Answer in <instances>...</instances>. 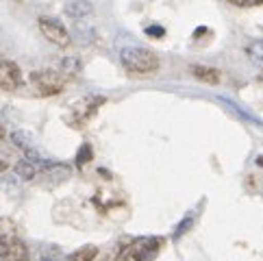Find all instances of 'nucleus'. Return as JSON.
Instances as JSON below:
<instances>
[{
  "mask_svg": "<svg viewBox=\"0 0 263 261\" xmlns=\"http://www.w3.org/2000/svg\"><path fill=\"white\" fill-rule=\"evenodd\" d=\"M120 57H122V63H124V68L128 72L153 74L159 70V57L153 50L142 48V46H126V48H122Z\"/></svg>",
  "mask_w": 263,
  "mask_h": 261,
  "instance_id": "nucleus-1",
  "label": "nucleus"
},
{
  "mask_svg": "<svg viewBox=\"0 0 263 261\" xmlns=\"http://www.w3.org/2000/svg\"><path fill=\"white\" fill-rule=\"evenodd\" d=\"M31 85L40 96H57L65 87V79L54 70H37L31 74Z\"/></svg>",
  "mask_w": 263,
  "mask_h": 261,
  "instance_id": "nucleus-2",
  "label": "nucleus"
},
{
  "mask_svg": "<svg viewBox=\"0 0 263 261\" xmlns=\"http://www.w3.org/2000/svg\"><path fill=\"white\" fill-rule=\"evenodd\" d=\"M40 31L42 35L46 37L48 42H52L54 46H59V48H65V46H70L72 42V37L68 33V29L59 22V20H54V17H40Z\"/></svg>",
  "mask_w": 263,
  "mask_h": 261,
  "instance_id": "nucleus-3",
  "label": "nucleus"
},
{
  "mask_svg": "<svg viewBox=\"0 0 263 261\" xmlns=\"http://www.w3.org/2000/svg\"><path fill=\"white\" fill-rule=\"evenodd\" d=\"M22 83V72L13 61H0V89L3 91H15Z\"/></svg>",
  "mask_w": 263,
  "mask_h": 261,
  "instance_id": "nucleus-4",
  "label": "nucleus"
},
{
  "mask_svg": "<svg viewBox=\"0 0 263 261\" xmlns=\"http://www.w3.org/2000/svg\"><path fill=\"white\" fill-rule=\"evenodd\" d=\"M17 239V227L11 218H0V257Z\"/></svg>",
  "mask_w": 263,
  "mask_h": 261,
  "instance_id": "nucleus-5",
  "label": "nucleus"
},
{
  "mask_svg": "<svg viewBox=\"0 0 263 261\" xmlns=\"http://www.w3.org/2000/svg\"><path fill=\"white\" fill-rule=\"evenodd\" d=\"M29 246L22 239H15L11 246L5 250V255L0 257V261H29Z\"/></svg>",
  "mask_w": 263,
  "mask_h": 261,
  "instance_id": "nucleus-6",
  "label": "nucleus"
},
{
  "mask_svg": "<svg viewBox=\"0 0 263 261\" xmlns=\"http://www.w3.org/2000/svg\"><path fill=\"white\" fill-rule=\"evenodd\" d=\"M65 13L74 20H81V17H87L93 13V7L87 3V0H74V3L65 5Z\"/></svg>",
  "mask_w": 263,
  "mask_h": 261,
  "instance_id": "nucleus-7",
  "label": "nucleus"
},
{
  "mask_svg": "<svg viewBox=\"0 0 263 261\" xmlns=\"http://www.w3.org/2000/svg\"><path fill=\"white\" fill-rule=\"evenodd\" d=\"M37 172H40V163H35L31 159H22V161L15 163V174L24 181H33L37 176Z\"/></svg>",
  "mask_w": 263,
  "mask_h": 261,
  "instance_id": "nucleus-8",
  "label": "nucleus"
},
{
  "mask_svg": "<svg viewBox=\"0 0 263 261\" xmlns=\"http://www.w3.org/2000/svg\"><path fill=\"white\" fill-rule=\"evenodd\" d=\"M194 77L202 81V83H209V85H215V83L220 81V72L215 68H209V65H196V68L192 70Z\"/></svg>",
  "mask_w": 263,
  "mask_h": 261,
  "instance_id": "nucleus-9",
  "label": "nucleus"
},
{
  "mask_svg": "<svg viewBox=\"0 0 263 261\" xmlns=\"http://www.w3.org/2000/svg\"><path fill=\"white\" fill-rule=\"evenodd\" d=\"M96 257H98V246L87 244L79 250H74V253L68 257V261H96Z\"/></svg>",
  "mask_w": 263,
  "mask_h": 261,
  "instance_id": "nucleus-10",
  "label": "nucleus"
},
{
  "mask_svg": "<svg viewBox=\"0 0 263 261\" xmlns=\"http://www.w3.org/2000/svg\"><path fill=\"white\" fill-rule=\"evenodd\" d=\"M248 57L255 63L263 65V40H255L248 46Z\"/></svg>",
  "mask_w": 263,
  "mask_h": 261,
  "instance_id": "nucleus-11",
  "label": "nucleus"
},
{
  "mask_svg": "<svg viewBox=\"0 0 263 261\" xmlns=\"http://www.w3.org/2000/svg\"><path fill=\"white\" fill-rule=\"evenodd\" d=\"M227 3H231L235 7H261L263 0H227Z\"/></svg>",
  "mask_w": 263,
  "mask_h": 261,
  "instance_id": "nucleus-12",
  "label": "nucleus"
},
{
  "mask_svg": "<svg viewBox=\"0 0 263 261\" xmlns=\"http://www.w3.org/2000/svg\"><path fill=\"white\" fill-rule=\"evenodd\" d=\"M146 33L153 35V37H163L165 35V29H161V26H148Z\"/></svg>",
  "mask_w": 263,
  "mask_h": 261,
  "instance_id": "nucleus-13",
  "label": "nucleus"
},
{
  "mask_svg": "<svg viewBox=\"0 0 263 261\" xmlns=\"http://www.w3.org/2000/svg\"><path fill=\"white\" fill-rule=\"evenodd\" d=\"M89 157H91V153H89V146H83V148H81V155L77 157V159H79V165H81V163H85V161L89 159Z\"/></svg>",
  "mask_w": 263,
  "mask_h": 261,
  "instance_id": "nucleus-14",
  "label": "nucleus"
},
{
  "mask_svg": "<svg viewBox=\"0 0 263 261\" xmlns=\"http://www.w3.org/2000/svg\"><path fill=\"white\" fill-rule=\"evenodd\" d=\"M29 261H50V257H46V255H33V257H29Z\"/></svg>",
  "mask_w": 263,
  "mask_h": 261,
  "instance_id": "nucleus-15",
  "label": "nucleus"
},
{
  "mask_svg": "<svg viewBox=\"0 0 263 261\" xmlns=\"http://www.w3.org/2000/svg\"><path fill=\"white\" fill-rule=\"evenodd\" d=\"M5 137V126H3V122H0V139Z\"/></svg>",
  "mask_w": 263,
  "mask_h": 261,
  "instance_id": "nucleus-16",
  "label": "nucleus"
},
{
  "mask_svg": "<svg viewBox=\"0 0 263 261\" xmlns=\"http://www.w3.org/2000/svg\"><path fill=\"white\" fill-rule=\"evenodd\" d=\"M15 3H22V0H15Z\"/></svg>",
  "mask_w": 263,
  "mask_h": 261,
  "instance_id": "nucleus-17",
  "label": "nucleus"
},
{
  "mask_svg": "<svg viewBox=\"0 0 263 261\" xmlns=\"http://www.w3.org/2000/svg\"><path fill=\"white\" fill-rule=\"evenodd\" d=\"M261 81H263V77H261Z\"/></svg>",
  "mask_w": 263,
  "mask_h": 261,
  "instance_id": "nucleus-18",
  "label": "nucleus"
}]
</instances>
